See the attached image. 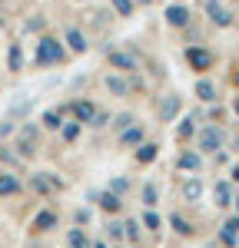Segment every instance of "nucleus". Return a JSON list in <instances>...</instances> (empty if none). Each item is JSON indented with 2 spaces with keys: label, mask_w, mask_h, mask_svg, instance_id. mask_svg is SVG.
Listing matches in <instances>:
<instances>
[{
  "label": "nucleus",
  "mask_w": 239,
  "mask_h": 248,
  "mask_svg": "<svg viewBox=\"0 0 239 248\" xmlns=\"http://www.w3.org/2000/svg\"><path fill=\"white\" fill-rule=\"evenodd\" d=\"M196 96L203 99V103H216V86H213L209 79H199L196 83Z\"/></svg>",
  "instance_id": "nucleus-25"
},
{
  "label": "nucleus",
  "mask_w": 239,
  "mask_h": 248,
  "mask_svg": "<svg viewBox=\"0 0 239 248\" xmlns=\"http://www.w3.org/2000/svg\"><path fill=\"white\" fill-rule=\"evenodd\" d=\"M70 109H73V119H77V123H90L93 113H97V106H93L90 99H77V103H70Z\"/></svg>",
  "instance_id": "nucleus-13"
},
{
  "label": "nucleus",
  "mask_w": 239,
  "mask_h": 248,
  "mask_svg": "<svg viewBox=\"0 0 239 248\" xmlns=\"http://www.w3.org/2000/svg\"><path fill=\"white\" fill-rule=\"evenodd\" d=\"M233 205H236V215H239V195H233Z\"/></svg>",
  "instance_id": "nucleus-44"
},
{
  "label": "nucleus",
  "mask_w": 239,
  "mask_h": 248,
  "mask_svg": "<svg viewBox=\"0 0 239 248\" xmlns=\"http://www.w3.org/2000/svg\"><path fill=\"white\" fill-rule=\"evenodd\" d=\"M14 133V123H10V119H7V123H0V139H3V136H10Z\"/></svg>",
  "instance_id": "nucleus-41"
},
{
  "label": "nucleus",
  "mask_w": 239,
  "mask_h": 248,
  "mask_svg": "<svg viewBox=\"0 0 239 248\" xmlns=\"http://www.w3.org/2000/svg\"><path fill=\"white\" fill-rule=\"evenodd\" d=\"M7 70L10 73L23 70V50H20V43H10V50H7Z\"/></svg>",
  "instance_id": "nucleus-20"
},
{
  "label": "nucleus",
  "mask_w": 239,
  "mask_h": 248,
  "mask_svg": "<svg viewBox=\"0 0 239 248\" xmlns=\"http://www.w3.org/2000/svg\"><path fill=\"white\" fill-rule=\"evenodd\" d=\"M186 63H189V70H196V73H206V70H213L216 57H213L206 46H186Z\"/></svg>",
  "instance_id": "nucleus-2"
},
{
  "label": "nucleus",
  "mask_w": 239,
  "mask_h": 248,
  "mask_svg": "<svg viewBox=\"0 0 239 248\" xmlns=\"http://www.w3.org/2000/svg\"><path fill=\"white\" fill-rule=\"evenodd\" d=\"M106 63H110L117 73H133V70H137V57L126 53V50H106Z\"/></svg>",
  "instance_id": "nucleus-4"
},
{
  "label": "nucleus",
  "mask_w": 239,
  "mask_h": 248,
  "mask_svg": "<svg viewBox=\"0 0 239 248\" xmlns=\"http://www.w3.org/2000/svg\"><path fill=\"white\" fill-rule=\"evenodd\" d=\"M110 3H113L117 17H133V10H137V3H133V0H110Z\"/></svg>",
  "instance_id": "nucleus-29"
},
{
  "label": "nucleus",
  "mask_w": 239,
  "mask_h": 248,
  "mask_svg": "<svg viewBox=\"0 0 239 248\" xmlns=\"http://www.w3.org/2000/svg\"><path fill=\"white\" fill-rule=\"evenodd\" d=\"M27 30H30V33H37V30H43V20H40V17L27 20Z\"/></svg>",
  "instance_id": "nucleus-40"
},
{
  "label": "nucleus",
  "mask_w": 239,
  "mask_h": 248,
  "mask_svg": "<svg viewBox=\"0 0 239 248\" xmlns=\"http://www.w3.org/2000/svg\"><path fill=\"white\" fill-rule=\"evenodd\" d=\"M90 245H93V242H90V235L80 229V225L67 232V248H90Z\"/></svg>",
  "instance_id": "nucleus-17"
},
{
  "label": "nucleus",
  "mask_w": 239,
  "mask_h": 248,
  "mask_svg": "<svg viewBox=\"0 0 239 248\" xmlns=\"http://www.w3.org/2000/svg\"><path fill=\"white\" fill-rule=\"evenodd\" d=\"M40 123H43V129H60L63 126V109H47L40 116Z\"/></svg>",
  "instance_id": "nucleus-24"
},
{
  "label": "nucleus",
  "mask_w": 239,
  "mask_h": 248,
  "mask_svg": "<svg viewBox=\"0 0 239 248\" xmlns=\"http://www.w3.org/2000/svg\"><path fill=\"white\" fill-rule=\"evenodd\" d=\"M213 199H216V209H229V205H233V189H229V182H216V186H213Z\"/></svg>",
  "instance_id": "nucleus-15"
},
{
  "label": "nucleus",
  "mask_w": 239,
  "mask_h": 248,
  "mask_svg": "<svg viewBox=\"0 0 239 248\" xmlns=\"http://www.w3.org/2000/svg\"><path fill=\"white\" fill-rule=\"evenodd\" d=\"M222 232H229V235H239V215L226 218V222H222Z\"/></svg>",
  "instance_id": "nucleus-36"
},
{
  "label": "nucleus",
  "mask_w": 239,
  "mask_h": 248,
  "mask_svg": "<svg viewBox=\"0 0 239 248\" xmlns=\"http://www.w3.org/2000/svg\"><path fill=\"white\" fill-rule=\"evenodd\" d=\"M97 199H100V209L106 212V215H117L120 205H123V199H120L117 192H110V189H106V192H100Z\"/></svg>",
  "instance_id": "nucleus-14"
},
{
  "label": "nucleus",
  "mask_w": 239,
  "mask_h": 248,
  "mask_svg": "<svg viewBox=\"0 0 239 248\" xmlns=\"http://www.w3.org/2000/svg\"><path fill=\"white\" fill-rule=\"evenodd\" d=\"M156 155H159V146H156V142H146V139H143V142L137 146V162H139V166H150Z\"/></svg>",
  "instance_id": "nucleus-16"
},
{
  "label": "nucleus",
  "mask_w": 239,
  "mask_h": 248,
  "mask_svg": "<svg viewBox=\"0 0 239 248\" xmlns=\"http://www.w3.org/2000/svg\"><path fill=\"white\" fill-rule=\"evenodd\" d=\"M37 126H23L20 129V139H17V153L20 159H27V155H34V146H37Z\"/></svg>",
  "instance_id": "nucleus-8"
},
{
  "label": "nucleus",
  "mask_w": 239,
  "mask_h": 248,
  "mask_svg": "<svg viewBox=\"0 0 239 248\" xmlns=\"http://www.w3.org/2000/svg\"><path fill=\"white\" fill-rule=\"evenodd\" d=\"M67 43H70V50H73V53H86V50H90L86 37L80 33L77 27H70V30H67Z\"/></svg>",
  "instance_id": "nucleus-19"
},
{
  "label": "nucleus",
  "mask_w": 239,
  "mask_h": 248,
  "mask_svg": "<svg viewBox=\"0 0 239 248\" xmlns=\"http://www.w3.org/2000/svg\"><path fill=\"white\" fill-rule=\"evenodd\" d=\"M229 179H233V182H239V166H233V172H229Z\"/></svg>",
  "instance_id": "nucleus-42"
},
{
  "label": "nucleus",
  "mask_w": 239,
  "mask_h": 248,
  "mask_svg": "<svg viewBox=\"0 0 239 248\" xmlns=\"http://www.w3.org/2000/svg\"><path fill=\"white\" fill-rule=\"evenodd\" d=\"M170 225H173V232H176V235H193V225H189L179 212H173V215H170Z\"/></svg>",
  "instance_id": "nucleus-26"
},
{
  "label": "nucleus",
  "mask_w": 239,
  "mask_h": 248,
  "mask_svg": "<svg viewBox=\"0 0 239 248\" xmlns=\"http://www.w3.org/2000/svg\"><path fill=\"white\" fill-rule=\"evenodd\" d=\"M103 86H106L110 96H130V90H133V83L126 79V73H110L103 79Z\"/></svg>",
  "instance_id": "nucleus-7"
},
{
  "label": "nucleus",
  "mask_w": 239,
  "mask_h": 248,
  "mask_svg": "<svg viewBox=\"0 0 239 248\" xmlns=\"http://www.w3.org/2000/svg\"><path fill=\"white\" fill-rule=\"evenodd\" d=\"M233 113L239 116V96H236V99H233Z\"/></svg>",
  "instance_id": "nucleus-43"
},
{
  "label": "nucleus",
  "mask_w": 239,
  "mask_h": 248,
  "mask_svg": "<svg viewBox=\"0 0 239 248\" xmlns=\"http://www.w3.org/2000/svg\"><path fill=\"white\" fill-rule=\"evenodd\" d=\"M199 195H203V182H199L196 175L186 179V182H183V199H186V202H196Z\"/></svg>",
  "instance_id": "nucleus-22"
},
{
  "label": "nucleus",
  "mask_w": 239,
  "mask_h": 248,
  "mask_svg": "<svg viewBox=\"0 0 239 248\" xmlns=\"http://www.w3.org/2000/svg\"><path fill=\"white\" fill-rule=\"evenodd\" d=\"M222 149V129L219 126H206L203 133H199V153H206V155H213Z\"/></svg>",
  "instance_id": "nucleus-3"
},
{
  "label": "nucleus",
  "mask_w": 239,
  "mask_h": 248,
  "mask_svg": "<svg viewBox=\"0 0 239 248\" xmlns=\"http://www.w3.org/2000/svg\"><path fill=\"white\" fill-rule=\"evenodd\" d=\"M193 129H196V126H193V119H183V126L176 129V139H179V142H186V139L193 136Z\"/></svg>",
  "instance_id": "nucleus-32"
},
{
  "label": "nucleus",
  "mask_w": 239,
  "mask_h": 248,
  "mask_svg": "<svg viewBox=\"0 0 239 248\" xmlns=\"http://www.w3.org/2000/svg\"><path fill=\"white\" fill-rule=\"evenodd\" d=\"M206 17L213 20L216 27H229V23H233V14H229L219 0H206Z\"/></svg>",
  "instance_id": "nucleus-9"
},
{
  "label": "nucleus",
  "mask_w": 239,
  "mask_h": 248,
  "mask_svg": "<svg viewBox=\"0 0 239 248\" xmlns=\"http://www.w3.org/2000/svg\"><path fill=\"white\" fill-rule=\"evenodd\" d=\"M143 205H146V209H156V205H159V192H156L153 182H150V186H143Z\"/></svg>",
  "instance_id": "nucleus-27"
},
{
  "label": "nucleus",
  "mask_w": 239,
  "mask_h": 248,
  "mask_svg": "<svg viewBox=\"0 0 239 248\" xmlns=\"http://www.w3.org/2000/svg\"><path fill=\"white\" fill-rule=\"evenodd\" d=\"M80 129H83V123H77V119H70V123H63V126H60L57 133H60V139H63V142H73V139L80 136Z\"/></svg>",
  "instance_id": "nucleus-23"
},
{
  "label": "nucleus",
  "mask_w": 239,
  "mask_h": 248,
  "mask_svg": "<svg viewBox=\"0 0 239 248\" xmlns=\"http://www.w3.org/2000/svg\"><path fill=\"white\" fill-rule=\"evenodd\" d=\"M139 238V222L137 218H126L123 222V242H137Z\"/></svg>",
  "instance_id": "nucleus-28"
},
{
  "label": "nucleus",
  "mask_w": 239,
  "mask_h": 248,
  "mask_svg": "<svg viewBox=\"0 0 239 248\" xmlns=\"http://www.w3.org/2000/svg\"><path fill=\"white\" fill-rule=\"evenodd\" d=\"M133 123H137V116H133V113H120L117 119H110V126H113L117 133H120V129H126V126H133Z\"/></svg>",
  "instance_id": "nucleus-30"
},
{
  "label": "nucleus",
  "mask_w": 239,
  "mask_h": 248,
  "mask_svg": "<svg viewBox=\"0 0 239 248\" xmlns=\"http://www.w3.org/2000/svg\"><path fill=\"white\" fill-rule=\"evenodd\" d=\"M143 139H146V129L133 123V126H126V129H120V139H117V142H120V149H137Z\"/></svg>",
  "instance_id": "nucleus-6"
},
{
  "label": "nucleus",
  "mask_w": 239,
  "mask_h": 248,
  "mask_svg": "<svg viewBox=\"0 0 239 248\" xmlns=\"http://www.w3.org/2000/svg\"><path fill=\"white\" fill-rule=\"evenodd\" d=\"M90 248H106V245H103V242H97V245H90Z\"/></svg>",
  "instance_id": "nucleus-46"
},
{
  "label": "nucleus",
  "mask_w": 239,
  "mask_h": 248,
  "mask_svg": "<svg viewBox=\"0 0 239 248\" xmlns=\"http://www.w3.org/2000/svg\"><path fill=\"white\" fill-rule=\"evenodd\" d=\"M166 23L170 27H189V7H183V3H173V7H166Z\"/></svg>",
  "instance_id": "nucleus-11"
},
{
  "label": "nucleus",
  "mask_w": 239,
  "mask_h": 248,
  "mask_svg": "<svg viewBox=\"0 0 239 248\" xmlns=\"http://www.w3.org/2000/svg\"><path fill=\"white\" fill-rule=\"evenodd\" d=\"M176 166H179L183 172H199V166H203V155H199V153H179Z\"/></svg>",
  "instance_id": "nucleus-18"
},
{
  "label": "nucleus",
  "mask_w": 239,
  "mask_h": 248,
  "mask_svg": "<svg viewBox=\"0 0 239 248\" xmlns=\"http://www.w3.org/2000/svg\"><path fill=\"white\" fill-rule=\"evenodd\" d=\"M233 83H236V86H239V66H236V73H233Z\"/></svg>",
  "instance_id": "nucleus-45"
},
{
  "label": "nucleus",
  "mask_w": 239,
  "mask_h": 248,
  "mask_svg": "<svg viewBox=\"0 0 239 248\" xmlns=\"http://www.w3.org/2000/svg\"><path fill=\"white\" fill-rule=\"evenodd\" d=\"M20 192V182L14 172H0V195H17Z\"/></svg>",
  "instance_id": "nucleus-21"
},
{
  "label": "nucleus",
  "mask_w": 239,
  "mask_h": 248,
  "mask_svg": "<svg viewBox=\"0 0 239 248\" xmlns=\"http://www.w3.org/2000/svg\"><path fill=\"white\" fill-rule=\"evenodd\" d=\"M179 109H183V99H179V96H166V99L159 103V123H173L179 116Z\"/></svg>",
  "instance_id": "nucleus-10"
},
{
  "label": "nucleus",
  "mask_w": 239,
  "mask_h": 248,
  "mask_svg": "<svg viewBox=\"0 0 239 248\" xmlns=\"http://www.w3.org/2000/svg\"><path fill=\"white\" fill-rule=\"evenodd\" d=\"M219 242H222V245H229V248H233V245L239 242V235H229V232H219Z\"/></svg>",
  "instance_id": "nucleus-39"
},
{
  "label": "nucleus",
  "mask_w": 239,
  "mask_h": 248,
  "mask_svg": "<svg viewBox=\"0 0 239 248\" xmlns=\"http://www.w3.org/2000/svg\"><path fill=\"white\" fill-rule=\"evenodd\" d=\"M126 189H130V182H126L123 175H117V179L110 182V192H117V195H120V192H126Z\"/></svg>",
  "instance_id": "nucleus-35"
},
{
  "label": "nucleus",
  "mask_w": 239,
  "mask_h": 248,
  "mask_svg": "<svg viewBox=\"0 0 239 248\" xmlns=\"http://www.w3.org/2000/svg\"><path fill=\"white\" fill-rule=\"evenodd\" d=\"M50 229H57V212H37L30 222V232H50Z\"/></svg>",
  "instance_id": "nucleus-12"
},
{
  "label": "nucleus",
  "mask_w": 239,
  "mask_h": 248,
  "mask_svg": "<svg viewBox=\"0 0 239 248\" xmlns=\"http://www.w3.org/2000/svg\"><path fill=\"white\" fill-rule=\"evenodd\" d=\"M90 126H93V129H103V126H110V113H93V119H90Z\"/></svg>",
  "instance_id": "nucleus-33"
},
{
  "label": "nucleus",
  "mask_w": 239,
  "mask_h": 248,
  "mask_svg": "<svg viewBox=\"0 0 239 248\" xmlns=\"http://www.w3.org/2000/svg\"><path fill=\"white\" fill-rule=\"evenodd\" d=\"M106 235H110L113 242H123V222H110V225H106Z\"/></svg>",
  "instance_id": "nucleus-34"
},
{
  "label": "nucleus",
  "mask_w": 239,
  "mask_h": 248,
  "mask_svg": "<svg viewBox=\"0 0 239 248\" xmlns=\"http://www.w3.org/2000/svg\"><path fill=\"white\" fill-rule=\"evenodd\" d=\"M0 162H7V166H17L20 159L14 153H10V149H7V146H0Z\"/></svg>",
  "instance_id": "nucleus-37"
},
{
  "label": "nucleus",
  "mask_w": 239,
  "mask_h": 248,
  "mask_svg": "<svg viewBox=\"0 0 239 248\" xmlns=\"http://www.w3.org/2000/svg\"><path fill=\"white\" fill-rule=\"evenodd\" d=\"M63 43L53 37H40L37 43V57H34V66H57V63H63Z\"/></svg>",
  "instance_id": "nucleus-1"
},
{
  "label": "nucleus",
  "mask_w": 239,
  "mask_h": 248,
  "mask_svg": "<svg viewBox=\"0 0 239 248\" xmlns=\"http://www.w3.org/2000/svg\"><path fill=\"white\" fill-rule=\"evenodd\" d=\"M139 225H146V229H150V232L163 229V222H159V215H156V212H153V209H150V212H146V215H143V222H139Z\"/></svg>",
  "instance_id": "nucleus-31"
},
{
  "label": "nucleus",
  "mask_w": 239,
  "mask_h": 248,
  "mask_svg": "<svg viewBox=\"0 0 239 248\" xmlns=\"http://www.w3.org/2000/svg\"><path fill=\"white\" fill-rule=\"evenodd\" d=\"M30 192H37V195H50L53 189H60V182H57V175L53 172H37V175H30Z\"/></svg>",
  "instance_id": "nucleus-5"
},
{
  "label": "nucleus",
  "mask_w": 239,
  "mask_h": 248,
  "mask_svg": "<svg viewBox=\"0 0 239 248\" xmlns=\"http://www.w3.org/2000/svg\"><path fill=\"white\" fill-rule=\"evenodd\" d=\"M73 222H77V225H86V222H90V209H77Z\"/></svg>",
  "instance_id": "nucleus-38"
}]
</instances>
